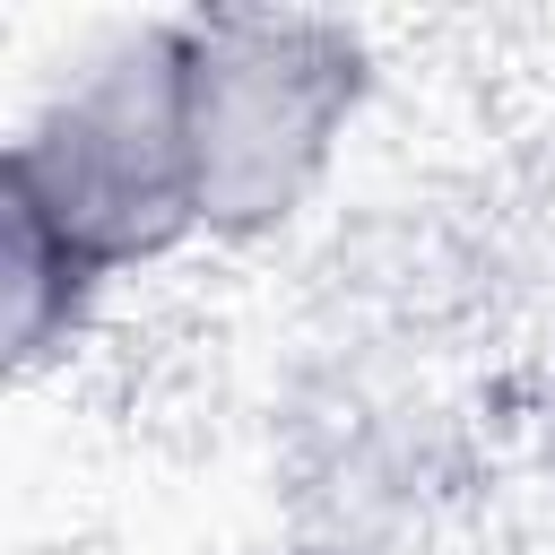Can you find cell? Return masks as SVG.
<instances>
[{
  "label": "cell",
  "mask_w": 555,
  "mask_h": 555,
  "mask_svg": "<svg viewBox=\"0 0 555 555\" xmlns=\"http://www.w3.org/2000/svg\"><path fill=\"white\" fill-rule=\"evenodd\" d=\"M269 555H356L347 538H304V546H269Z\"/></svg>",
  "instance_id": "obj_3"
},
{
  "label": "cell",
  "mask_w": 555,
  "mask_h": 555,
  "mask_svg": "<svg viewBox=\"0 0 555 555\" xmlns=\"http://www.w3.org/2000/svg\"><path fill=\"white\" fill-rule=\"evenodd\" d=\"M382 52L356 17L312 9H199L182 17V121L199 243H278L338 173L373 113Z\"/></svg>",
  "instance_id": "obj_2"
},
{
  "label": "cell",
  "mask_w": 555,
  "mask_h": 555,
  "mask_svg": "<svg viewBox=\"0 0 555 555\" xmlns=\"http://www.w3.org/2000/svg\"><path fill=\"white\" fill-rule=\"evenodd\" d=\"M0 234L61 260L95 304L199 243L191 121H182V17L113 26L52 78L0 156Z\"/></svg>",
  "instance_id": "obj_1"
}]
</instances>
